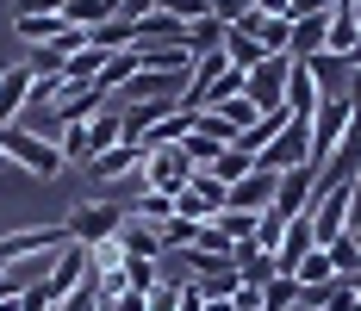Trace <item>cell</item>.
Here are the masks:
<instances>
[{"instance_id":"1","label":"cell","mask_w":361,"mask_h":311,"mask_svg":"<svg viewBox=\"0 0 361 311\" xmlns=\"http://www.w3.org/2000/svg\"><path fill=\"white\" fill-rule=\"evenodd\" d=\"M0 156L19 162L25 174H37V181H56V174L69 169V162H63V143L37 138V131H25V125H6V131H0Z\"/></svg>"},{"instance_id":"2","label":"cell","mask_w":361,"mask_h":311,"mask_svg":"<svg viewBox=\"0 0 361 311\" xmlns=\"http://www.w3.org/2000/svg\"><path fill=\"white\" fill-rule=\"evenodd\" d=\"M125 138V125H118V112H94V118H81V125H69V131H63V162H69V169H87V162H94V156H100V150H112V143Z\"/></svg>"},{"instance_id":"3","label":"cell","mask_w":361,"mask_h":311,"mask_svg":"<svg viewBox=\"0 0 361 311\" xmlns=\"http://www.w3.org/2000/svg\"><path fill=\"white\" fill-rule=\"evenodd\" d=\"M349 200H355V181H318V200H312V212H305V218H312L318 249L349 231Z\"/></svg>"},{"instance_id":"4","label":"cell","mask_w":361,"mask_h":311,"mask_svg":"<svg viewBox=\"0 0 361 311\" xmlns=\"http://www.w3.org/2000/svg\"><path fill=\"white\" fill-rule=\"evenodd\" d=\"M193 174H200V169L187 162V143H156V150L144 156V174H137V181H144L149 193H169V200H175Z\"/></svg>"},{"instance_id":"5","label":"cell","mask_w":361,"mask_h":311,"mask_svg":"<svg viewBox=\"0 0 361 311\" xmlns=\"http://www.w3.org/2000/svg\"><path fill=\"white\" fill-rule=\"evenodd\" d=\"M349 118H355V100H349V94L318 100V112H312V169H324L330 156H336V143H343V131H349Z\"/></svg>"},{"instance_id":"6","label":"cell","mask_w":361,"mask_h":311,"mask_svg":"<svg viewBox=\"0 0 361 311\" xmlns=\"http://www.w3.org/2000/svg\"><path fill=\"white\" fill-rule=\"evenodd\" d=\"M63 231H69V243H112L118 231H125V206H112V200H100V206H75L69 218H63Z\"/></svg>"},{"instance_id":"7","label":"cell","mask_w":361,"mask_h":311,"mask_svg":"<svg viewBox=\"0 0 361 311\" xmlns=\"http://www.w3.org/2000/svg\"><path fill=\"white\" fill-rule=\"evenodd\" d=\"M287 69H293L287 50H281V56H262V63L250 69L243 94L255 100V112H287Z\"/></svg>"},{"instance_id":"8","label":"cell","mask_w":361,"mask_h":311,"mask_svg":"<svg viewBox=\"0 0 361 311\" xmlns=\"http://www.w3.org/2000/svg\"><path fill=\"white\" fill-rule=\"evenodd\" d=\"M299 162H312V118H287V131L255 156V169H268V174L299 169Z\"/></svg>"},{"instance_id":"9","label":"cell","mask_w":361,"mask_h":311,"mask_svg":"<svg viewBox=\"0 0 361 311\" xmlns=\"http://www.w3.org/2000/svg\"><path fill=\"white\" fill-rule=\"evenodd\" d=\"M312 200H318V169H312V162L274 174V212L299 218V212H312Z\"/></svg>"},{"instance_id":"10","label":"cell","mask_w":361,"mask_h":311,"mask_svg":"<svg viewBox=\"0 0 361 311\" xmlns=\"http://www.w3.org/2000/svg\"><path fill=\"white\" fill-rule=\"evenodd\" d=\"M144 143H112V150H100V156H94V162H87V174H94V181H131V174H144Z\"/></svg>"},{"instance_id":"11","label":"cell","mask_w":361,"mask_h":311,"mask_svg":"<svg viewBox=\"0 0 361 311\" xmlns=\"http://www.w3.org/2000/svg\"><path fill=\"white\" fill-rule=\"evenodd\" d=\"M312 249H318V237H312V218L299 212L287 231H281V243H274V274H293V268H299Z\"/></svg>"},{"instance_id":"12","label":"cell","mask_w":361,"mask_h":311,"mask_svg":"<svg viewBox=\"0 0 361 311\" xmlns=\"http://www.w3.org/2000/svg\"><path fill=\"white\" fill-rule=\"evenodd\" d=\"M87 243H63L56 249V268H50V293L63 299V293H75V286H87Z\"/></svg>"},{"instance_id":"13","label":"cell","mask_w":361,"mask_h":311,"mask_svg":"<svg viewBox=\"0 0 361 311\" xmlns=\"http://www.w3.org/2000/svg\"><path fill=\"white\" fill-rule=\"evenodd\" d=\"M106 87H69V81H63V87H56V112H63V125H81V118H94V112H106Z\"/></svg>"},{"instance_id":"14","label":"cell","mask_w":361,"mask_h":311,"mask_svg":"<svg viewBox=\"0 0 361 311\" xmlns=\"http://www.w3.org/2000/svg\"><path fill=\"white\" fill-rule=\"evenodd\" d=\"M175 106H180V100H131L125 112H118V125H125V143H144L149 131H156V125L175 112Z\"/></svg>"},{"instance_id":"15","label":"cell","mask_w":361,"mask_h":311,"mask_svg":"<svg viewBox=\"0 0 361 311\" xmlns=\"http://www.w3.org/2000/svg\"><path fill=\"white\" fill-rule=\"evenodd\" d=\"M25 106H32V69H25V63H19V69H0V131L19 125Z\"/></svg>"},{"instance_id":"16","label":"cell","mask_w":361,"mask_h":311,"mask_svg":"<svg viewBox=\"0 0 361 311\" xmlns=\"http://www.w3.org/2000/svg\"><path fill=\"white\" fill-rule=\"evenodd\" d=\"M224 206H231V212H268V206H274V174H268V169H250L237 187H231Z\"/></svg>"},{"instance_id":"17","label":"cell","mask_w":361,"mask_h":311,"mask_svg":"<svg viewBox=\"0 0 361 311\" xmlns=\"http://www.w3.org/2000/svg\"><path fill=\"white\" fill-rule=\"evenodd\" d=\"M231 268H237L243 286H268V280H274V255L250 237V243H237V249H231Z\"/></svg>"},{"instance_id":"18","label":"cell","mask_w":361,"mask_h":311,"mask_svg":"<svg viewBox=\"0 0 361 311\" xmlns=\"http://www.w3.org/2000/svg\"><path fill=\"white\" fill-rule=\"evenodd\" d=\"M318 100H324V94H318L312 69H305V63H293V69H287V118H312Z\"/></svg>"},{"instance_id":"19","label":"cell","mask_w":361,"mask_h":311,"mask_svg":"<svg viewBox=\"0 0 361 311\" xmlns=\"http://www.w3.org/2000/svg\"><path fill=\"white\" fill-rule=\"evenodd\" d=\"M118 249H125V255H144V262H156V255H162V224H144V218H131V212H125Z\"/></svg>"},{"instance_id":"20","label":"cell","mask_w":361,"mask_h":311,"mask_svg":"<svg viewBox=\"0 0 361 311\" xmlns=\"http://www.w3.org/2000/svg\"><path fill=\"white\" fill-rule=\"evenodd\" d=\"M318 50H330V19H293L287 56H293V63H305V56H318Z\"/></svg>"},{"instance_id":"21","label":"cell","mask_w":361,"mask_h":311,"mask_svg":"<svg viewBox=\"0 0 361 311\" xmlns=\"http://www.w3.org/2000/svg\"><path fill=\"white\" fill-rule=\"evenodd\" d=\"M305 69H312V81H318V94H324V100L349 94V87H343V81H349V56H330V50H318V56H305Z\"/></svg>"},{"instance_id":"22","label":"cell","mask_w":361,"mask_h":311,"mask_svg":"<svg viewBox=\"0 0 361 311\" xmlns=\"http://www.w3.org/2000/svg\"><path fill=\"white\" fill-rule=\"evenodd\" d=\"M13 32L25 37V44H56V37L69 32V19L63 13H13Z\"/></svg>"},{"instance_id":"23","label":"cell","mask_w":361,"mask_h":311,"mask_svg":"<svg viewBox=\"0 0 361 311\" xmlns=\"http://www.w3.org/2000/svg\"><path fill=\"white\" fill-rule=\"evenodd\" d=\"M355 280H324V286H305V293H299V299H305V305H318V311H355Z\"/></svg>"},{"instance_id":"24","label":"cell","mask_w":361,"mask_h":311,"mask_svg":"<svg viewBox=\"0 0 361 311\" xmlns=\"http://www.w3.org/2000/svg\"><path fill=\"white\" fill-rule=\"evenodd\" d=\"M106 56H112V50H100V44L75 50L69 69H63V81H69V87H100V69H106Z\"/></svg>"},{"instance_id":"25","label":"cell","mask_w":361,"mask_h":311,"mask_svg":"<svg viewBox=\"0 0 361 311\" xmlns=\"http://www.w3.org/2000/svg\"><path fill=\"white\" fill-rule=\"evenodd\" d=\"M180 50H187V56H212V50H224V19H193V25L180 32Z\"/></svg>"},{"instance_id":"26","label":"cell","mask_w":361,"mask_h":311,"mask_svg":"<svg viewBox=\"0 0 361 311\" xmlns=\"http://www.w3.org/2000/svg\"><path fill=\"white\" fill-rule=\"evenodd\" d=\"M63 19L81 25V32H100L106 19H118V0H69V6H63Z\"/></svg>"},{"instance_id":"27","label":"cell","mask_w":361,"mask_h":311,"mask_svg":"<svg viewBox=\"0 0 361 311\" xmlns=\"http://www.w3.org/2000/svg\"><path fill=\"white\" fill-rule=\"evenodd\" d=\"M224 56H231V69H243V75H250L255 63L268 56V50H262V44H255L243 25H224Z\"/></svg>"},{"instance_id":"28","label":"cell","mask_w":361,"mask_h":311,"mask_svg":"<svg viewBox=\"0 0 361 311\" xmlns=\"http://www.w3.org/2000/svg\"><path fill=\"white\" fill-rule=\"evenodd\" d=\"M281 131H287V112H262V118H255L250 131L237 138V150H250V156H262V150H268V143L281 138Z\"/></svg>"},{"instance_id":"29","label":"cell","mask_w":361,"mask_h":311,"mask_svg":"<svg viewBox=\"0 0 361 311\" xmlns=\"http://www.w3.org/2000/svg\"><path fill=\"white\" fill-rule=\"evenodd\" d=\"M299 293H305V286H299L293 274H274L268 286H262V311H293V305H299Z\"/></svg>"},{"instance_id":"30","label":"cell","mask_w":361,"mask_h":311,"mask_svg":"<svg viewBox=\"0 0 361 311\" xmlns=\"http://www.w3.org/2000/svg\"><path fill=\"white\" fill-rule=\"evenodd\" d=\"M19 125H25V131H37V138H50V143H56L63 131H69L56 106H25V112H19Z\"/></svg>"},{"instance_id":"31","label":"cell","mask_w":361,"mask_h":311,"mask_svg":"<svg viewBox=\"0 0 361 311\" xmlns=\"http://www.w3.org/2000/svg\"><path fill=\"white\" fill-rule=\"evenodd\" d=\"M180 19H169V13H149V19H137V44H180Z\"/></svg>"},{"instance_id":"32","label":"cell","mask_w":361,"mask_h":311,"mask_svg":"<svg viewBox=\"0 0 361 311\" xmlns=\"http://www.w3.org/2000/svg\"><path fill=\"white\" fill-rule=\"evenodd\" d=\"M255 218H262V212H231V206H224V212L212 218V224L224 231V243L237 249V243H250V237H255Z\"/></svg>"},{"instance_id":"33","label":"cell","mask_w":361,"mask_h":311,"mask_svg":"<svg viewBox=\"0 0 361 311\" xmlns=\"http://www.w3.org/2000/svg\"><path fill=\"white\" fill-rule=\"evenodd\" d=\"M250 169H255V156H250V150H237V143H231V150H224V156H218V162H212L206 174H218L224 187H237V181H243Z\"/></svg>"},{"instance_id":"34","label":"cell","mask_w":361,"mask_h":311,"mask_svg":"<svg viewBox=\"0 0 361 311\" xmlns=\"http://www.w3.org/2000/svg\"><path fill=\"white\" fill-rule=\"evenodd\" d=\"M131 75H137V50H112V56H106V69H100V87H106V94H118Z\"/></svg>"},{"instance_id":"35","label":"cell","mask_w":361,"mask_h":311,"mask_svg":"<svg viewBox=\"0 0 361 311\" xmlns=\"http://www.w3.org/2000/svg\"><path fill=\"white\" fill-rule=\"evenodd\" d=\"M125 212H131V218H144V224H162V218H175V200H169V193H149V187H144V193H137Z\"/></svg>"},{"instance_id":"36","label":"cell","mask_w":361,"mask_h":311,"mask_svg":"<svg viewBox=\"0 0 361 311\" xmlns=\"http://www.w3.org/2000/svg\"><path fill=\"white\" fill-rule=\"evenodd\" d=\"M355 44H361V19L355 13H336L330 19V56H349Z\"/></svg>"},{"instance_id":"37","label":"cell","mask_w":361,"mask_h":311,"mask_svg":"<svg viewBox=\"0 0 361 311\" xmlns=\"http://www.w3.org/2000/svg\"><path fill=\"white\" fill-rule=\"evenodd\" d=\"M187 162H193V169H212L218 156H224V150H231V143H218V138H206V131H187Z\"/></svg>"},{"instance_id":"38","label":"cell","mask_w":361,"mask_h":311,"mask_svg":"<svg viewBox=\"0 0 361 311\" xmlns=\"http://www.w3.org/2000/svg\"><path fill=\"white\" fill-rule=\"evenodd\" d=\"M125 286H131V293H156V286H162V268L144 262V255H125Z\"/></svg>"},{"instance_id":"39","label":"cell","mask_w":361,"mask_h":311,"mask_svg":"<svg viewBox=\"0 0 361 311\" xmlns=\"http://www.w3.org/2000/svg\"><path fill=\"white\" fill-rule=\"evenodd\" d=\"M293 280H299V286H324V280H336V268H330V249H312V255L293 268Z\"/></svg>"},{"instance_id":"40","label":"cell","mask_w":361,"mask_h":311,"mask_svg":"<svg viewBox=\"0 0 361 311\" xmlns=\"http://www.w3.org/2000/svg\"><path fill=\"white\" fill-rule=\"evenodd\" d=\"M324 249H330V268H336L343 280H349V274H361V249H355V237H349V231H343L336 243H324Z\"/></svg>"},{"instance_id":"41","label":"cell","mask_w":361,"mask_h":311,"mask_svg":"<svg viewBox=\"0 0 361 311\" xmlns=\"http://www.w3.org/2000/svg\"><path fill=\"white\" fill-rule=\"evenodd\" d=\"M287 224H293L287 212H274V206H268V212H262V218H255V243H262V249L274 255V243H281V231H287Z\"/></svg>"},{"instance_id":"42","label":"cell","mask_w":361,"mask_h":311,"mask_svg":"<svg viewBox=\"0 0 361 311\" xmlns=\"http://www.w3.org/2000/svg\"><path fill=\"white\" fill-rule=\"evenodd\" d=\"M336 0H287V19H330Z\"/></svg>"},{"instance_id":"43","label":"cell","mask_w":361,"mask_h":311,"mask_svg":"<svg viewBox=\"0 0 361 311\" xmlns=\"http://www.w3.org/2000/svg\"><path fill=\"white\" fill-rule=\"evenodd\" d=\"M156 6H162V0H118V19H125V25H137V19H149Z\"/></svg>"},{"instance_id":"44","label":"cell","mask_w":361,"mask_h":311,"mask_svg":"<svg viewBox=\"0 0 361 311\" xmlns=\"http://www.w3.org/2000/svg\"><path fill=\"white\" fill-rule=\"evenodd\" d=\"M106 311H149V293H118Z\"/></svg>"},{"instance_id":"45","label":"cell","mask_w":361,"mask_h":311,"mask_svg":"<svg viewBox=\"0 0 361 311\" xmlns=\"http://www.w3.org/2000/svg\"><path fill=\"white\" fill-rule=\"evenodd\" d=\"M69 0H13V13H63Z\"/></svg>"},{"instance_id":"46","label":"cell","mask_w":361,"mask_h":311,"mask_svg":"<svg viewBox=\"0 0 361 311\" xmlns=\"http://www.w3.org/2000/svg\"><path fill=\"white\" fill-rule=\"evenodd\" d=\"M250 13H274V19H287V0H250Z\"/></svg>"},{"instance_id":"47","label":"cell","mask_w":361,"mask_h":311,"mask_svg":"<svg viewBox=\"0 0 361 311\" xmlns=\"http://www.w3.org/2000/svg\"><path fill=\"white\" fill-rule=\"evenodd\" d=\"M349 231H361V174H355V200H349Z\"/></svg>"},{"instance_id":"48","label":"cell","mask_w":361,"mask_h":311,"mask_svg":"<svg viewBox=\"0 0 361 311\" xmlns=\"http://www.w3.org/2000/svg\"><path fill=\"white\" fill-rule=\"evenodd\" d=\"M349 75H361V44H355V50H349Z\"/></svg>"},{"instance_id":"49","label":"cell","mask_w":361,"mask_h":311,"mask_svg":"<svg viewBox=\"0 0 361 311\" xmlns=\"http://www.w3.org/2000/svg\"><path fill=\"white\" fill-rule=\"evenodd\" d=\"M206 311H231V299H206Z\"/></svg>"},{"instance_id":"50","label":"cell","mask_w":361,"mask_h":311,"mask_svg":"<svg viewBox=\"0 0 361 311\" xmlns=\"http://www.w3.org/2000/svg\"><path fill=\"white\" fill-rule=\"evenodd\" d=\"M0 311H25V305H19V299H0Z\"/></svg>"},{"instance_id":"51","label":"cell","mask_w":361,"mask_h":311,"mask_svg":"<svg viewBox=\"0 0 361 311\" xmlns=\"http://www.w3.org/2000/svg\"><path fill=\"white\" fill-rule=\"evenodd\" d=\"M349 237H355V249H361V231H349Z\"/></svg>"},{"instance_id":"52","label":"cell","mask_w":361,"mask_h":311,"mask_svg":"<svg viewBox=\"0 0 361 311\" xmlns=\"http://www.w3.org/2000/svg\"><path fill=\"white\" fill-rule=\"evenodd\" d=\"M355 19H361V6H355Z\"/></svg>"},{"instance_id":"53","label":"cell","mask_w":361,"mask_h":311,"mask_svg":"<svg viewBox=\"0 0 361 311\" xmlns=\"http://www.w3.org/2000/svg\"><path fill=\"white\" fill-rule=\"evenodd\" d=\"M0 162H6V156H0Z\"/></svg>"}]
</instances>
